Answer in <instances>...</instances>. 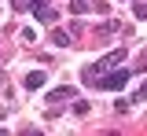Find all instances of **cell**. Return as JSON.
<instances>
[{
  "instance_id": "obj_10",
  "label": "cell",
  "mask_w": 147,
  "mask_h": 136,
  "mask_svg": "<svg viewBox=\"0 0 147 136\" xmlns=\"http://www.w3.org/2000/svg\"><path fill=\"white\" fill-rule=\"evenodd\" d=\"M132 15H136V19H147V4H136V7H132Z\"/></svg>"
},
{
  "instance_id": "obj_6",
  "label": "cell",
  "mask_w": 147,
  "mask_h": 136,
  "mask_svg": "<svg viewBox=\"0 0 147 136\" xmlns=\"http://www.w3.org/2000/svg\"><path fill=\"white\" fill-rule=\"evenodd\" d=\"M33 15H37L40 22H55V11L48 7V4H40V7H33Z\"/></svg>"
},
{
  "instance_id": "obj_13",
  "label": "cell",
  "mask_w": 147,
  "mask_h": 136,
  "mask_svg": "<svg viewBox=\"0 0 147 136\" xmlns=\"http://www.w3.org/2000/svg\"><path fill=\"white\" fill-rule=\"evenodd\" d=\"M40 4H48V0H30V11H33V7H40Z\"/></svg>"
},
{
  "instance_id": "obj_15",
  "label": "cell",
  "mask_w": 147,
  "mask_h": 136,
  "mask_svg": "<svg viewBox=\"0 0 147 136\" xmlns=\"http://www.w3.org/2000/svg\"><path fill=\"white\" fill-rule=\"evenodd\" d=\"M140 70H147V52H144V55H140Z\"/></svg>"
},
{
  "instance_id": "obj_14",
  "label": "cell",
  "mask_w": 147,
  "mask_h": 136,
  "mask_svg": "<svg viewBox=\"0 0 147 136\" xmlns=\"http://www.w3.org/2000/svg\"><path fill=\"white\" fill-rule=\"evenodd\" d=\"M22 136H40V129H26V133H22Z\"/></svg>"
},
{
  "instance_id": "obj_16",
  "label": "cell",
  "mask_w": 147,
  "mask_h": 136,
  "mask_svg": "<svg viewBox=\"0 0 147 136\" xmlns=\"http://www.w3.org/2000/svg\"><path fill=\"white\" fill-rule=\"evenodd\" d=\"M0 136H11V133H7V129H0Z\"/></svg>"
},
{
  "instance_id": "obj_3",
  "label": "cell",
  "mask_w": 147,
  "mask_h": 136,
  "mask_svg": "<svg viewBox=\"0 0 147 136\" xmlns=\"http://www.w3.org/2000/svg\"><path fill=\"white\" fill-rule=\"evenodd\" d=\"M48 99H52V107H55V103H63V99H74V88H70V85H59V88H52V96H48Z\"/></svg>"
},
{
  "instance_id": "obj_11",
  "label": "cell",
  "mask_w": 147,
  "mask_h": 136,
  "mask_svg": "<svg viewBox=\"0 0 147 136\" xmlns=\"http://www.w3.org/2000/svg\"><path fill=\"white\" fill-rule=\"evenodd\" d=\"M30 7V0H15V11H26Z\"/></svg>"
},
{
  "instance_id": "obj_8",
  "label": "cell",
  "mask_w": 147,
  "mask_h": 136,
  "mask_svg": "<svg viewBox=\"0 0 147 136\" xmlns=\"http://www.w3.org/2000/svg\"><path fill=\"white\" fill-rule=\"evenodd\" d=\"M33 40H37V30H33V26H26V30H22V44H33Z\"/></svg>"
},
{
  "instance_id": "obj_9",
  "label": "cell",
  "mask_w": 147,
  "mask_h": 136,
  "mask_svg": "<svg viewBox=\"0 0 147 136\" xmlns=\"http://www.w3.org/2000/svg\"><path fill=\"white\" fill-rule=\"evenodd\" d=\"M70 11H74V15H85V11H88V4H85V0H74Z\"/></svg>"
},
{
  "instance_id": "obj_2",
  "label": "cell",
  "mask_w": 147,
  "mask_h": 136,
  "mask_svg": "<svg viewBox=\"0 0 147 136\" xmlns=\"http://www.w3.org/2000/svg\"><path fill=\"white\" fill-rule=\"evenodd\" d=\"M129 74H132V70H107L103 77L96 81V88H107V92H121V88H125V81H129Z\"/></svg>"
},
{
  "instance_id": "obj_1",
  "label": "cell",
  "mask_w": 147,
  "mask_h": 136,
  "mask_svg": "<svg viewBox=\"0 0 147 136\" xmlns=\"http://www.w3.org/2000/svg\"><path fill=\"white\" fill-rule=\"evenodd\" d=\"M121 59H125V48H118V52H107L103 59H96V63H88V66L81 70V77H85V85H96V81L103 77V74H107L110 66H118Z\"/></svg>"
},
{
  "instance_id": "obj_7",
  "label": "cell",
  "mask_w": 147,
  "mask_h": 136,
  "mask_svg": "<svg viewBox=\"0 0 147 136\" xmlns=\"http://www.w3.org/2000/svg\"><path fill=\"white\" fill-rule=\"evenodd\" d=\"M118 30H121V26L110 19V22H103V26H99V37H110V33H118Z\"/></svg>"
},
{
  "instance_id": "obj_12",
  "label": "cell",
  "mask_w": 147,
  "mask_h": 136,
  "mask_svg": "<svg viewBox=\"0 0 147 136\" xmlns=\"http://www.w3.org/2000/svg\"><path fill=\"white\" fill-rule=\"evenodd\" d=\"M136 99H147V81L140 85V92H136Z\"/></svg>"
},
{
  "instance_id": "obj_4",
  "label": "cell",
  "mask_w": 147,
  "mask_h": 136,
  "mask_svg": "<svg viewBox=\"0 0 147 136\" xmlns=\"http://www.w3.org/2000/svg\"><path fill=\"white\" fill-rule=\"evenodd\" d=\"M52 44H55V48H70V33L55 26V30H52Z\"/></svg>"
},
{
  "instance_id": "obj_5",
  "label": "cell",
  "mask_w": 147,
  "mask_h": 136,
  "mask_svg": "<svg viewBox=\"0 0 147 136\" xmlns=\"http://www.w3.org/2000/svg\"><path fill=\"white\" fill-rule=\"evenodd\" d=\"M44 85V70H30L26 74V88H40Z\"/></svg>"
}]
</instances>
